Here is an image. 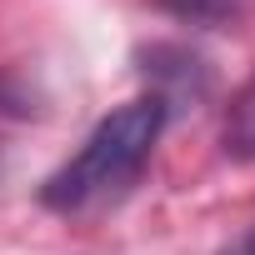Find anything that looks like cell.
<instances>
[{"mask_svg": "<svg viewBox=\"0 0 255 255\" xmlns=\"http://www.w3.org/2000/svg\"><path fill=\"white\" fill-rule=\"evenodd\" d=\"M235 255H255V230H250V235H245V240L235 245Z\"/></svg>", "mask_w": 255, "mask_h": 255, "instance_id": "obj_4", "label": "cell"}, {"mask_svg": "<svg viewBox=\"0 0 255 255\" xmlns=\"http://www.w3.org/2000/svg\"><path fill=\"white\" fill-rule=\"evenodd\" d=\"M245 0H160V10H170L185 25H225L230 15H240Z\"/></svg>", "mask_w": 255, "mask_h": 255, "instance_id": "obj_2", "label": "cell"}, {"mask_svg": "<svg viewBox=\"0 0 255 255\" xmlns=\"http://www.w3.org/2000/svg\"><path fill=\"white\" fill-rule=\"evenodd\" d=\"M235 140H240L245 150H255V95H245V100H240V115H235Z\"/></svg>", "mask_w": 255, "mask_h": 255, "instance_id": "obj_3", "label": "cell"}, {"mask_svg": "<svg viewBox=\"0 0 255 255\" xmlns=\"http://www.w3.org/2000/svg\"><path fill=\"white\" fill-rule=\"evenodd\" d=\"M160 130H165V100L160 95H140V100L115 105L85 135V145L45 180L40 200L60 215H85V210L115 205L140 180L145 160L155 155Z\"/></svg>", "mask_w": 255, "mask_h": 255, "instance_id": "obj_1", "label": "cell"}]
</instances>
